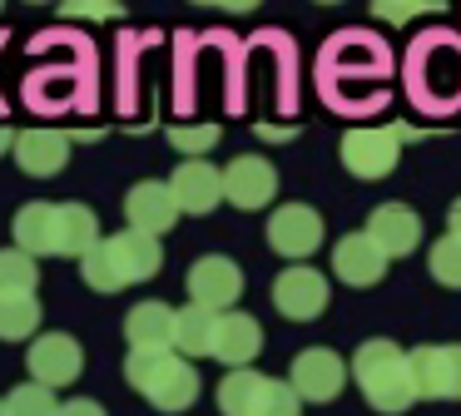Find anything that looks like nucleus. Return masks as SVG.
Wrapping results in <instances>:
<instances>
[{
	"instance_id": "f257e3e1",
	"label": "nucleus",
	"mask_w": 461,
	"mask_h": 416,
	"mask_svg": "<svg viewBox=\"0 0 461 416\" xmlns=\"http://www.w3.org/2000/svg\"><path fill=\"white\" fill-rule=\"evenodd\" d=\"M164 263V248L154 233H140V228H124V233H110L80 258V273L95 293H120L130 283H144L154 277Z\"/></svg>"
},
{
	"instance_id": "f03ea898",
	"label": "nucleus",
	"mask_w": 461,
	"mask_h": 416,
	"mask_svg": "<svg viewBox=\"0 0 461 416\" xmlns=\"http://www.w3.org/2000/svg\"><path fill=\"white\" fill-rule=\"evenodd\" d=\"M352 376H357L362 396H367L377 411L397 416L417 402V376H411V357L402 352L387 337H372L352 352Z\"/></svg>"
},
{
	"instance_id": "7ed1b4c3",
	"label": "nucleus",
	"mask_w": 461,
	"mask_h": 416,
	"mask_svg": "<svg viewBox=\"0 0 461 416\" xmlns=\"http://www.w3.org/2000/svg\"><path fill=\"white\" fill-rule=\"evenodd\" d=\"M124 376H130V386L154 406V411H189V406L199 402V372H194V362L179 352L134 347V352L124 357Z\"/></svg>"
},
{
	"instance_id": "20e7f679",
	"label": "nucleus",
	"mask_w": 461,
	"mask_h": 416,
	"mask_svg": "<svg viewBox=\"0 0 461 416\" xmlns=\"http://www.w3.org/2000/svg\"><path fill=\"white\" fill-rule=\"evenodd\" d=\"M402 139H417L407 124L392 129H348L342 134V164L357 178H387L397 168V144Z\"/></svg>"
},
{
	"instance_id": "39448f33",
	"label": "nucleus",
	"mask_w": 461,
	"mask_h": 416,
	"mask_svg": "<svg viewBox=\"0 0 461 416\" xmlns=\"http://www.w3.org/2000/svg\"><path fill=\"white\" fill-rule=\"evenodd\" d=\"M273 307L293 322H312V317L328 307V277L308 263H293L273 277Z\"/></svg>"
},
{
	"instance_id": "423d86ee",
	"label": "nucleus",
	"mask_w": 461,
	"mask_h": 416,
	"mask_svg": "<svg viewBox=\"0 0 461 416\" xmlns=\"http://www.w3.org/2000/svg\"><path fill=\"white\" fill-rule=\"evenodd\" d=\"M25 362H31V382L50 386V392L55 386H70L85 372V352L70 332H41L31 342V352H25Z\"/></svg>"
},
{
	"instance_id": "0eeeda50",
	"label": "nucleus",
	"mask_w": 461,
	"mask_h": 416,
	"mask_svg": "<svg viewBox=\"0 0 461 416\" xmlns=\"http://www.w3.org/2000/svg\"><path fill=\"white\" fill-rule=\"evenodd\" d=\"M243 293V267L223 253H209L189 267V303L209 307V312H229Z\"/></svg>"
},
{
	"instance_id": "6e6552de",
	"label": "nucleus",
	"mask_w": 461,
	"mask_h": 416,
	"mask_svg": "<svg viewBox=\"0 0 461 416\" xmlns=\"http://www.w3.org/2000/svg\"><path fill=\"white\" fill-rule=\"evenodd\" d=\"M411 357V376H417V396L431 402H461V347H417Z\"/></svg>"
},
{
	"instance_id": "1a4fd4ad",
	"label": "nucleus",
	"mask_w": 461,
	"mask_h": 416,
	"mask_svg": "<svg viewBox=\"0 0 461 416\" xmlns=\"http://www.w3.org/2000/svg\"><path fill=\"white\" fill-rule=\"evenodd\" d=\"M273 194H278V174H273V164L263 154H243L223 168V198H229L233 208H243V213L268 208Z\"/></svg>"
},
{
	"instance_id": "9d476101",
	"label": "nucleus",
	"mask_w": 461,
	"mask_h": 416,
	"mask_svg": "<svg viewBox=\"0 0 461 416\" xmlns=\"http://www.w3.org/2000/svg\"><path fill=\"white\" fill-rule=\"evenodd\" d=\"M268 243L283 258H308L322 248V218L308 203H283L268 218Z\"/></svg>"
},
{
	"instance_id": "9b49d317",
	"label": "nucleus",
	"mask_w": 461,
	"mask_h": 416,
	"mask_svg": "<svg viewBox=\"0 0 461 416\" xmlns=\"http://www.w3.org/2000/svg\"><path fill=\"white\" fill-rule=\"evenodd\" d=\"M124 218H130V228L159 238V233H169L174 218H179V198H174L169 184L144 178V184H134L130 194H124Z\"/></svg>"
},
{
	"instance_id": "f8f14e48",
	"label": "nucleus",
	"mask_w": 461,
	"mask_h": 416,
	"mask_svg": "<svg viewBox=\"0 0 461 416\" xmlns=\"http://www.w3.org/2000/svg\"><path fill=\"white\" fill-rule=\"evenodd\" d=\"M342 382H348V366H342L338 352H328V347H308V352H298V362H293V392H298L303 402H332V396L342 392Z\"/></svg>"
},
{
	"instance_id": "ddd939ff",
	"label": "nucleus",
	"mask_w": 461,
	"mask_h": 416,
	"mask_svg": "<svg viewBox=\"0 0 461 416\" xmlns=\"http://www.w3.org/2000/svg\"><path fill=\"white\" fill-rule=\"evenodd\" d=\"M174 198H179V213H213L223 203V174L209 158H184L169 178Z\"/></svg>"
},
{
	"instance_id": "4468645a",
	"label": "nucleus",
	"mask_w": 461,
	"mask_h": 416,
	"mask_svg": "<svg viewBox=\"0 0 461 416\" xmlns=\"http://www.w3.org/2000/svg\"><path fill=\"white\" fill-rule=\"evenodd\" d=\"M11 158L31 178H55L70 164V134H60V129H25V134H15Z\"/></svg>"
},
{
	"instance_id": "2eb2a0df",
	"label": "nucleus",
	"mask_w": 461,
	"mask_h": 416,
	"mask_svg": "<svg viewBox=\"0 0 461 416\" xmlns=\"http://www.w3.org/2000/svg\"><path fill=\"white\" fill-rule=\"evenodd\" d=\"M332 273H338L348 287H372V283H382V273H387V253H382V248L367 238V228H362V233H348L338 248H332Z\"/></svg>"
},
{
	"instance_id": "dca6fc26",
	"label": "nucleus",
	"mask_w": 461,
	"mask_h": 416,
	"mask_svg": "<svg viewBox=\"0 0 461 416\" xmlns=\"http://www.w3.org/2000/svg\"><path fill=\"white\" fill-rule=\"evenodd\" d=\"M174 327H179V307L169 303H134L124 317V337L130 347H149V352H174Z\"/></svg>"
},
{
	"instance_id": "f3484780",
	"label": "nucleus",
	"mask_w": 461,
	"mask_h": 416,
	"mask_svg": "<svg viewBox=\"0 0 461 416\" xmlns=\"http://www.w3.org/2000/svg\"><path fill=\"white\" fill-rule=\"evenodd\" d=\"M263 352V327L249 312H219V332H213V357H219L229 372L249 366Z\"/></svg>"
},
{
	"instance_id": "a211bd4d",
	"label": "nucleus",
	"mask_w": 461,
	"mask_h": 416,
	"mask_svg": "<svg viewBox=\"0 0 461 416\" xmlns=\"http://www.w3.org/2000/svg\"><path fill=\"white\" fill-rule=\"evenodd\" d=\"M367 238L382 248L387 258H407L411 248L421 243V218L411 213L407 203H382L377 213L367 218Z\"/></svg>"
},
{
	"instance_id": "6ab92c4d",
	"label": "nucleus",
	"mask_w": 461,
	"mask_h": 416,
	"mask_svg": "<svg viewBox=\"0 0 461 416\" xmlns=\"http://www.w3.org/2000/svg\"><path fill=\"white\" fill-rule=\"evenodd\" d=\"M100 218L85 203H55V258H85L100 243Z\"/></svg>"
},
{
	"instance_id": "aec40b11",
	"label": "nucleus",
	"mask_w": 461,
	"mask_h": 416,
	"mask_svg": "<svg viewBox=\"0 0 461 416\" xmlns=\"http://www.w3.org/2000/svg\"><path fill=\"white\" fill-rule=\"evenodd\" d=\"M15 248H25L31 258H55V203H25L11 218Z\"/></svg>"
},
{
	"instance_id": "412c9836",
	"label": "nucleus",
	"mask_w": 461,
	"mask_h": 416,
	"mask_svg": "<svg viewBox=\"0 0 461 416\" xmlns=\"http://www.w3.org/2000/svg\"><path fill=\"white\" fill-rule=\"evenodd\" d=\"M273 376L253 372V366H239L219 382V411L223 416H258L263 411V396H268Z\"/></svg>"
},
{
	"instance_id": "4be33fe9",
	"label": "nucleus",
	"mask_w": 461,
	"mask_h": 416,
	"mask_svg": "<svg viewBox=\"0 0 461 416\" xmlns=\"http://www.w3.org/2000/svg\"><path fill=\"white\" fill-rule=\"evenodd\" d=\"M213 332H219V312L189 303L179 307V327H174V352L179 357H213Z\"/></svg>"
},
{
	"instance_id": "5701e85b",
	"label": "nucleus",
	"mask_w": 461,
	"mask_h": 416,
	"mask_svg": "<svg viewBox=\"0 0 461 416\" xmlns=\"http://www.w3.org/2000/svg\"><path fill=\"white\" fill-rule=\"evenodd\" d=\"M41 297L21 293V297H0V342H25V337L41 332Z\"/></svg>"
},
{
	"instance_id": "b1692460",
	"label": "nucleus",
	"mask_w": 461,
	"mask_h": 416,
	"mask_svg": "<svg viewBox=\"0 0 461 416\" xmlns=\"http://www.w3.org/2000/svg\"><path fill=\"white\" fill-rule=\"evenodd\" d=\"M41 283V267L25 248H0V297H21V293H35Z\"/></svg>"
},
{
	"instance_id": "393cba45",
	"label": "nucleus",
	"mask_w": 461,
	"mask_h": 416,
	"mask_svg": "<svg viewBox=\"0 0 461 416\" xmlns=\"http://www.w3.org/2000/svg\"><path fill=\"white\" fill-rule=\"evenodd\" d=\"M5 416H60V402H55L50 386L21 382V386L5 392Z\"/></svg>"
},
{
	"instance_id": "a878e982",
	"label": "nucleus",
	"mask_w": 461,
	"mask_h": 416,
	"mask_svg": "<svg viewBox=\"0 0 461 416\" xmlns=\"http://www.w3.org/2000/svg\"><path fill=\"white\" fill-rule=\"evenodd\" d=\"M427 267H431V277H437L441 287H461V238L456 233L437 238V243H431Z\"/></svg>"
},
{
	"instance_id": "bb28decb",
	"label": "nucleus",
	"mask_w": 461,
	"mask_h": 416,
	"mask_svg": "<svg viewBox=\"0 0 461 416\" xmlns=\"http://www.w3.org/2000/svg\"><path fill=\"white\" fill-rule=\"evenodd\" d=\"M169 144L179 149V154H209V149L219 144V124H174Z\"/></svg>"
},
{
	"instance_id": "cd10ccee",
	"label": "nucleus",
	"mask_w": 461,
	"mask_h": 416,
	"mask_svg": "<svg viewBox=\"0 0 461 416\" xmlns=\"http://www.w3.org/2000/svg\"><path fill=\"white\" fill-rule=\"evenodd\" d=\"M65 20H120L124 5L120 0H60Z\"/></svg>"
},
{
	"instance_id": "c85d7f7f",
	"label": "nucleus",
	"mask_w": 461,
	"mask_h": 416,
	"mask_svg": "<svg viewBox=\"0 0 461 416\" xmlns=\"http://www.w3.org/2000/svg\"><path fill=\"white\" fill-rule=\"evenodd\" d=\"M303 411V396L293 392V382H268V396H263V411L258 416H298Z\"/></svg>"
},
{
	"instance_id": "c756f323",
	"label": "nucleus",
	"mask_w": 461,
	"mask_h": 416,
	"mask_svg": "<svg viewBox=\"0 0 461 416\" xmlns=\"http://www.w3.org/2000/svg\"><path fill=\"white\" fill-rule=\"evenodd\" d=\"M60 416H104V406L90 396H70V402H60Z\"/></svg>"
},
{
	"instance_id": "7c9ffc66",
	"label": "nucleus",
	"mask_w": 461,
	"mask_h": 416,
	"mask_svg": "<svg viewBox=\"0 0 461 416\" xmlns=\"http://www.w3.org/2000/svg\"><path fill=\"white\" fill-rule=\"evenodd\" d=\"M263 0H219V10H233V15H249V10H258Z\"/></svg>"
},
{
	"instance_id": "2f4dec72",
	"label": "nucleus",
	"mask_w": 461,
	"mask_h": 416,
	"mask_svg": "<svg viewBox=\"0 0 461 416\" xmlns=\"http://www.w3.org/2000/svg\"><path fill=\"white\" fill-rule=\"evenodd\" d=\"M5 154H15V129L0 124V158H5Z\"/></svg>"
},
{
	"instance_id": "473e14b6",
	"label": "nucleus",
	"mask_w": 461,
	"mask_h": 416,
	"mask_svg": "<svg viewBox=\"0 0 461 416\" xmlns=\"http://www.w3.org/2000/svg\"><path fill=\"white\" fill-rule=\"evenodd\" d=\"M451 233L461 238V198H456V203H451Z\"/></svg>"
},
{
	"instance_id": "72a5a7b5",
	"label": "nucleus",
	"mask_w": 461,
	"mask_h": 416,
	"mask_svg": "<svg viewBox=\"0 0 461 416\" xmlns=\"http://www.w3.org/2000/svg\"><path fill=\"white\" fill-rule=\"evenodd\" d=\"M194 5H219V0H194Z\"/></svg>"
},
{
	"instance_id": "f704fd0d",
	"label": "nucleus",
	"mask_w": 461,
	"mask_h": 416,
	"mask_svg": "<svg viewBox=\"0 0 461 416\" xmlns=\"http://www.w3.org/2000/svg\"><path fill=\"white\" fill-rule=\"evenodd\" d=\"M25 5H50V0H25Z\"/></svg>"
},
{
	"instance_id": "c9c22d12",
	"label": "nucleus",
	"mask_w": 461,
	"mask_h": 416,
	"mask_svg": "<svg viewBox=\"0 0 461 416\" xmlns=\"http://www.w3.org/2000/svg\"><path fill=\"white\" fill-rule=\"evenodd\" d=\"M318 5H342V0H318Z\"/></svg>"
},
{
	"instance_id": "e433bc0d",
	"label": "nucleus",
	"mask_w": 461,
	"mask_h": 416,
	"mask_svg": "<svg viewBox=\"0 0 461 416\" xmlns=\"http://www.w3.org/2000/svg\"><path fill=\"white\" fill-rule=\"evenodd\" d=\"M0 416H5V402H0Z\"/></svg>"
},
{
	"instance_id": "4c0bfd02",
	"label": "nucleus",
	"mask_w": 461,
	"mask_h": 416,
	"mask_svg": "<svg viewBox=\"0 0 461 416\" xmlns=\"http://www.w3.org/2000/svg\"><path fill=\"white\" fill-rule=\"evenodd\" d=\"M0 5H5V0H0Z\"/></svg>"
}]
</instances>
